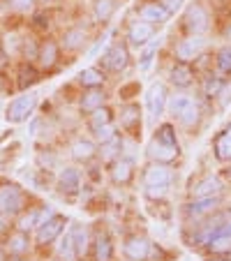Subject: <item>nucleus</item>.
Segmentation results:
<instances>
[{
    "label": "nucleus",
    "mask_w": 231,
    "mask_h": 261,
    "mask_svg": "<svg viewBox=\"0 0 231 261\" xmlns=\"http://www.w3.org/2000/svg\"><path fill=\"white\" fill-rule=\"evenodd\" d=\"M12 5H14L19 12H28L30 7L35 5V0H12Z\"/></svg>",
    "instance_id": "c03bdc74"
},
{
    "label": "nucleus",
    "mask_w": 231,
    "mask_h": 261,
    "mask_svg": "<svg viewBox=\"0 0 231 261\" xmlns=\"http://www.w3.org/2000/svg\"><path fill=\"white\" fill-rule=\"evenodd\" d=\"M169 81H171L176 88H190L192 84H194V69H192L190 63H178L171 67V72H169Z\"/></svg>",
    "instance_id": "dca6fc26"
},
{
    "label": "nucleus",
    "mask_w": 231,
    "mask_h": 261,
    "mask_svg": "<svg viewBox=\"0 0 231 261\" xmlns=\"http://www.w3.org/2000/svg\"><path fill=\"white\" fill-rule=\"evenodd\" d=\"M120 125L127 127V129H134V127L141 125V116H139V109L134 107V104H130L123 114H120Z\"/></svg>",
    "instance_id": "f704fd0d"
},
{
    "label": "nucleus",
    "mask_w": 231,
    "mask_h": 261,
    "mask_svg": "<svg viewBox=\"0 0 231 261\" xmlns=\"http://www.w3.org/2000/svg\"><path fill=\"white\" fill-rule=\"evenodd\" d=\"M222 190H224V185H222V180L217 176H206L201 178V180L192 188V197H215V194H220Z\"/></svg>",
    "instance_id": "6ab92c4d"
},
{
    "label": "nucleus",
    "mask_w": 231,
    "mask_h": 261,
    "mask_svg": "<svg viewBox=\"0 0 231 261\" xmlns=\"http://www.w3.org/2000/svg\"><path fill=\"white\" fill-rule=\"evenodd\" d=\"M213 153L220 162H231V132L222 129L215 139H213Z\"/></svg>",
    "instance_id": "412c9836"
},
{
    "label": "nucleus",
    "mask_w": 231,
    "mask_h": 261,
    "mask_svg": "<svg viewBox=\"0 0 231 261\" xmlns=\"http://www.w3.org/2000/svg\"><path fill=\"white\" fill-rule=\"evenodd\" d=\"M155 54H158V44H155V42H148L146 49H143V54H141V58H139V69H141V72H146V69L150 67Z\"/></svg>",
    "instance_id": "ea45409f"
},
{
    "label": "nucleus",
    "mask_w": 231,
    "mask_h": 261,
    "mask_svg": "<svg viewBox=\"0 0 231 261\" xmlns=\"http://www.w3.org/2000/svg\"><path fill=\"white\" fill-rule=\"evenodd\" d=\"M58 254L63 256L65 261H74L76 259V250H74V241H72V231L65 233L60 238V245H58Z\"/></svg>",
    "instance_id": "e433bc0d"
},
{
    "label": "nucleus",
    "mask_w": 231,
    "mask_h": 261,
    "mask_svg": "<svg viewBox=\"0 0 231 261\" xmlns=\"http://www.w3.org/2000/svg\"><path fill=\"white\" fill-rule=\"evenodd\" d=\"M226 129H229V132H231V123H229V127H226Z\"/></svg>",
    "instance_id": "8fccbe9b"
},
{
    "label": "nucleus",
    "mask_w": 231,
    "mask_h": 261,
    "mask_svg": "<svg viewBox=\"0 0 231 261\" xmlns=\"http://www.w3.org/2000/svg\"><path fill=\"white\" fill-rule=\"evenodd\" d=\"M152 137L164 141V143H171V146H181V143H178V137H176V127H173L171 123H162Z\"/></svg>",
    "instance_id": "c9c22d12"
},
{
    "label": "nucleus",
    "mask_w": 231,
    "mask_h": 261,
    "mask_svg": "<svg viewBox=\"0 0 231 261\" xmlns=\"http://www.w3.org/2000/svg\"><path fill=\"white\" fill-rule=\"evenodd\" d=\"M23 208V192L16 185H0V213L3 215H16Z\"/></svg>",
    "instance_id": "0eeeda50"
},
{
    "label": "nucleus",
    "mask_w": 231,
    "mask_h": 261,
    "mask_svg": "<svg viewBox=\"0 0 231 261\" xmlns=\"http://www.w3.org/2000/svg\"><path fill=\"white\" fill-rule=\"evenodd\" d=\"M222 203V197L220 194H215V197H192V201L185 206V215L194 217V220H199V217H206L211 215V213L217 211V206Z\"/></svg>",
    "instance_id": "6e6552de"
},
{
    "label": "nucleus",
    "mask_w": 231,
    "mask_h": 261,
    "mask_svg": "<svg viewBox=\"0 0 231 261\" xmlns=\"http://www.w3.org/2000/svg\"><path fill=\"white\" fill-rule=\"evenodd\" d=\"M79 81L84 88H99V86H104V74L95 67H88L79 74Z\"/></svg>",
    "instance_id": "2f4dec72"
},
{
    "label": "nucleus",
    "mask_w": 231,
    "mask_h": 261,
    "mask_svg": "<svg viewBox=\"0 0 231 261\" xmlns=\"http://www.w3.org/2000/svg\"><path fill=\"white\" fill-rule=\"evenodd\" d=\"M217 97H220L222 107H229L231 104V84H224V88H222V93L217 95Z\"/></svg>",
    "instance_id": "37998d69"
},
{
    "label": "nucleus",
    "mask_w": 231,
    "mask_h": 261,
    "mask_svg": "<svg viewBox=\"0 0 231 261\" xmlns=\"http://www.w3.org/2000/svg\"><path fill=\"white\" fill-rule=\"evenodd\" d=\"M120 5V0H95V5H93V14L97 21H109L113 14H116V10H118Z\"/></svg>",
    "instance_id": "b1692460"
},
{
    "label": "nucleus",
    "mask_w": 231,
    "mask_h": 261,
    "mask_svg": "<svg viewBox=\"0 0 231 261\" xmlns=\"http://www.w3.org/2000/svg\"><path fill=\"white\" fill-rule=\"evenodd\" d=\"M104 102H107V93L102 90V86L99 88H88L84 93V97H81V111L93 114L95 109L104 107Z\"/></svg>",
    "instance_id": "aec40b11"
},
{
    "label": "nucleus",
    "mask_w": 231,
    "mask_h": 261,
    "mask_svg": "<svg viewBox=\"0 0 231 261\" xmlns=\"http://www.w3.org/2000/svg\"><path fill=\"white\" fill-rule=\"evenodd\" d=\"M173 180H176V171L169 164L150 162L143 169V188H167L171 190Z\"/></svg>",
    "instance_id": "f257e3e1"
},
{
    "label": "nucleus",
    "mask_w": 231,
    "mask_h": 261,
    "mask_svg": "<svg viewBox=\"0 0 231 261\" xmlns=\"http://www.w3.org/2000/svg\"><path fill=\"white\" fill-rule=\"evenodd\" d=\"M109 178H111L113 185H127L134 178V162L130 158L113 160L111 169H109Z\"/></svg>",
    "instance_id": "2eb2a0df"
},
{
    "label": "nucleus",
    "mask_w": 231,
    "mask_h": 261,
    "mask_svg": "<svg viewBox=\"0 0 231 261\" xmlns=\"http://www.w3.org/2000/svg\"><path fill=\"white\" fill-rule=\"evenodd\" d=\"M30 247V238H28V231H16L10 236V243H7V250L12 252V254H25Z\"/></svg>",
    "instance_id": "c85d7f7f"
},
{
    "label": "nucleus",
    "mask_w": 231,
    "mask_h": 261,
    "mask_svg": "<svg viewBox=\"0 0 231 261\" xmlns=\"http://www.w3.org/2000/svg\"><path fill=\"white\" fill-rule=\"evenodd\" d=\"M51 215H54V211H51L49 206H42V208H37V211H30L28 215H23L19 229H21V231H33V229H40Z\"/></svg>",
    "instance_id": "f3484780"
},
{
    "label": "nucleus",
    "mask_w": 231,
    "mask_h": 261,
    "mask_svg": "<svg viewBox=\"0 0 231 261\" xmlns=\"http://www.w3.org/2000/svg\"><path fill=\"white\" fill-rule=\"evenodd\" d=\"M224 37H226V40H231V25H229V28H226V33H224Z\"/></svg>",
    "instance_id": "09e8293b"
},
{
    "label": "nucleus",
    "mask_w": 231,
    "mask_h": 261,
    "mask_svg": "<svg viewBox=\"0 0 231 261\" xmlns=\"http://www.w3.org/2000/svg\"><path fill=\"white\" fill-rule=\"evenodd\" d=\"M113 256V243L107 233H99L95 241V259L97 261H111Z\"/></svg>",
    "instance_id": "c756f323"
},
{
    "label": "nucleus",
    "mask_w": 231,
    "mask_h": 261,
    "mask_svg": "<svg viewBox=\"0 0 231 261\" xmlns=\"http://www.w3.org/2000/svg\"><path fill=\"white\" fill-rule=\"evenodd\" d=\"M211 16H208L206 7L201 5V3H192V5H187L185 10V28L190 35H203L208 30V25H211Z\"/></svg>",
    "instance_id": "39448f33"
},
{
    "label": "nucleus",
    "mask_w": 231,
    "mask_h": 261,
    "mask_svg": "<svg viewBox=\"0 0 231 261\" xmlns=\"http://www.w3.org/2000/svg\"><path fill=\"white\" fill-rule=\"evenodd\" d=\"M130 65V51L125 44H113L107 49L104 54V67L113 74H120L125 72V67Z\"/></svg>",
    "instance_id": "9d476101"
},
{
    "label": "nucleus",
    "mask_w": 231,
    "mask_h": 261,
    "mask_svg": "<svg viewBox=\"0 0 231 261\" xmlns=\"http://www.w3.org/2000/svg\"><path fill=\"white\" fill-rule=\"evenodd\" d=\"M97 153H99L97 143L90 141V139H76V141L72 143V158L76 160V162H90Z\"/></svg>",
    "instance_id": "a211bd4d"
},
{
    "label": "nucleus",
    "mask_w": 231,
    "mask_h": 261,
    "mask_svg": "<svg viewBox=\"0 0 231 261\" xmlns=\"http://www.w3.org/2000/svg\"><path fill=\"white\" fill-rule=\"evenodd\" d=\"M44 3H46V0H44Z\"/></svg>",
    "instance_id": "603ef678"
},
{
    "label": "nucleus",
    "mask_w": 231,
    "mask_h": 261,
    "mask_svg": "<svg viewBox=\"0 0 231 261\" xmlns=\"http://www.w3.org/2000/svg\"><path fill=\"white\" fill-rule=\"evenodd\" d=\"M162 3H164V5H167V7H169V10H171V12H176L178 7L183 5V0H162Z\"/></svg>",
    "instance_id": "a18cd8bd"
},
{
    "label": "nucleus",
    "mask_w": 231,
    "mask_h": 261,
    "mask_svg": "<svg viewBox=\"0 0 231 261\" xmlns=\"http://www.w3.org/2000/svg\"><path fill=\"white\" fill-rule=\"evenodd\" d=\"M222 233H231V215L226 217V222H224V229H222Z\"/></svg>",
    "instance_id": "49530a36"
},
{
    "label": "nucleus",
    "mask_w": 231,
    "mask_h": 261,
    "mask_svg": "<svg viewBox=\"0 0 231 261\" xmlns=\"http://www.w3.org/2000/svg\"><path fill=\"white\" fill-rule=\"evenodd\" d=\"M206 247L213 254H231V233H220V236L211 238Z\"/></svg>",
    "instance_id": "7c9ffc66"
},
{
    "label": "nucleus",
    "mask_w": 231,
    "mask_h": 261,
    "mask_svg": "<svg viewBox=\"0 0 231 261\" xmlns=\"http://www.w3.org/2000/svg\"><path fill=\"white\" fill-rule=\"evenodd\" d=\"M150 250H152L150 241H148L146 236H139V233L130 236L127 241H125V247H123L125 256L132 261H146L148 256H150Z\"/></svg>",
    "instance_id": "ddd939ff"
},
{
    "label": "nucleus",
    "mask_w": 231,
    "mask_h": 261,
    "mask_svg": "<svg viewBox=\"0 0 231 261\" xmlns=\"http://www.w3.org/2000/svg\"><path fill=\"white\" fill-rule=\"evenodd\" d=\"M146 155L150 162L173 164L178 158H181V146H171V143H164V141L152 137L150 143H148V148H146Z\"/></svg>",
    "instance_id": "20e7f679"
},
{
    "label": "nucleus",
    "mask_w": 231,
    "mask_h": 261,
    "mask_svg": "<svg viewBox=\"0 0 231 261\" xmlns=\"http://www.w3.org/2000/svg\"><path fill=\"white\" fill-rule=\"evenodd\" d=\"M203 49H206V37L203 35H190L176 44L173 56H176L178 63H192L203 54Z\"/></svg>",
    "instance_id": "f03ea898"
},
{
    "label": "nucleus",
    "mask_w": 231,
    "mask_h": 261,
    "mask_svg": "<svg viewBox=\"0 0 231 261\" xmlns=\"http://www.w3.org/2000/svg\"><path fill=\"white\" fill-rule=\"evenodd\" d=\"M35 104H37V95L35 93H25L21 97H16L14 102H10L5 111L7 123H23L30 118V114L35 111Z\"/></svg>",
    "instance_id": "7ed1b4c3"
},
{
    "label": "nucleus",
    "mask_w": 231,
    "mask_h": 261,
    "mask_svg": "<svg viewBox=\"0 0 231 261\" xmlns=\"http://www.w3.org/2000/svg\"><path fill=\"white\" fill-rule=\"evenodd\" d=\"M199 116H201V111H199V107H197V102L192 104L187 111H183L181 116H178V120H181L185 127H194V125L199 123Z\"/></svg>",
    "instance_id": "58836bf2"
},
{
    "label": "nucleus",
    "mask_w": 231,
    "mask_h": 261,
    "mask_svg": "<svg viewBox=\"0 0 231 261\" xmlns=\"http://www.w3.org/2000/svg\"><path fill=\"white\" fill-rule=\"evenodd\" d=\"M167 102H169V95H167V88L162 84H152L146 93V109L148 114L152 118H160V116L167 111Z\"/></svg>",
    "instance_id": "1a4fd4ad"
},
{
    "label": "nucleus",
    "mask_w": 231,
    "mask_h": 261,
    "mask_svg": "<svg viewBox=\"0 0 231 261\" xmlns=\"http://www.w3.org/2000/svg\"><path fill=\"white\" fill-rule=\"evenodd\" d=\"M65 224H67V217L63 215H51L49 220L37 229V243L40 245H49L56 238H60V233L65 231Z\"/></svg>",
    "instance_id": "9b49d317"
},
{
    "label": "nucleus",
    "mask_w": 231,
    "mask_h": 261,
    "mask_svg": "<svg viewBox=\"0 0 231 261\" xmlns=\"http://www.w3.org/2000/svg\"><path fill=\"white\" fill-rule=\"evenodd\" d=\"M37 60H40V65L44 69L54 67L56 63H58V44H56L54 40H46L44 44L40 46V54H37Z\"/></svg>",
    "instance_id": "5701e85b"
},
{
    "label": "nucleus",
    "mask_w": 231,
    "mask_h": 261,
    "mask_svg": "<svg viewBox=\"0 0 231 261\" xmlns=\"http://www.w3.org/2000/svg\"><path fill=\"white\" fill-rule=\"evenodd\" d=\"M5 217H7V215H3V213H0V231H3V229H5V227H7V222H5Z\"/></svg>",
    "instance_id": "de8ad7c7"
},
{
    "label": "nucleus",
    "mask_w": 231,
    "mask_h": 261,
    "mask_svg": "<svg viewBox=\"0 0 231 261\" xmlns=\"http://www.w3.org/2000/svg\"><path fill=\"white\" fill-rule=\"evenodd\" d=\"M14 261H19V259H14Z\"/></svg>",
    "instance_id": "3c124183"
},
{
    "label": "nucleus",
    "mask_w": 231,
    "mask_h": 261,
    "mask_svg": "<svg viewBox=\"0 0 231 261\" xmlns=\"http://www.w3.org/2000/svg\"><path fill=\"white\" fill-rule=\"evenodd\" d=\"M215 74L226 79L231 76V46H222L215 56Z\"/></svg>",
    "instance_id": "bb28decb"
},
{
    "label": "nucleus",
    "mask_w": 231,
    "mask_h": 261,
    "mask_svg": "<svg viewBox=\"0 0 231 261\" xmlns=\"http://www.w3.org/2000/svg\"><path fill=\"white\" fill-rule=\"evenodd\" d=\"M116 125L113 123H109V125H99V127H93V137L97 139V143H104V141H109L111 137H116Z\"/></svg>",
    "instance_id": "a19ab883"
},
{
    "label": "nucleus",
    "mask_w": 231,
    "mask_h": 261,
    "mask_svg": "<svg viewBox=\"0 0 231 261\" xmlns=\"http://www.w3.org/2000/svg\"><path fill=\"white\" fill-rule=\"evenodd\" d=\"M155 28H158V25L137 19L127 30V42L132 46H146L148 42H152V37H155Z\"/></svg>",
    "instance_id": "4468645a"
},
{
    "label": "nucleus",
    "mask_w": 231,
    "mask_h": 261,
    "mask_svg": "<svg viewBox=\"0 0 231 261\" xmlns=\"http://www.w3.org/2000/svg\"><path fill=\"white\" fill-rule=\"evenodd\" d=\"M99 153H102V158L107 160V162H111V160L120 158V153H123V139H120L118 134H116V137H111L109 141L102 143Z\"/></svg>",
    "instance_id": "cd10ccee"
},
{
    "label": "nucleus",
    "mask_w": 231,
    "mask_h": 261,
    "mask_svg": "<svg viewBox=\"0 0 231 261\" xmlns=\"http://www.w3.org/2000/svg\"><path fill=\"white\" fill-rule=\"evenodd\" d=\"M37 81H40V72H37L33 65H23L19 72V88L25 90V88H30V86H35Z\"/></svg>",
    "instance_id": "72a5a7b5"
},
{
    "label": "nucleus",
    "mask_w": 231,
    "mask_h": 261,
    "mask_svg": "<svg viewBox=\"0 0 231 261\" xmlns=\"http://www.w3.org/2000/svg\"><path fill=\"white\" fill-rule=\"evenodd\" d=\"M58 190L65 197H76L81 192V171L74 167H65L58 173Z\"/></svg>",
    "instance_id": "f8f14e48"
},
{
    "label": "nucleus",
    "mask_w": 231,
    "mask_h": 261,
    "mask_svg": "<svg viewBox=\"0 0 231 261\" xmlns=\"http://www.w3.org/2000/svg\"><path fill=\"white\" fill-rule=\"evenodd\" d=\"M229 256H231V254H229Z\"/></svg>",
    "instance_id": "864d4df0"
},
{
    "label": "nucleus",
    "mask_w": 231,
    "mask_h": 261,
    "mask_svg": "<svg viewBox=\"0 0 231 261\" xmlns=\"http://www.w3.org/2000/svg\"><path fill=\"white\" fill-rule=\"evenodd\" d=\"M84 42H86V30L81 28V25L65 30V35H63V46H65L67 51H76L79 46H84Z\"/></svg>",
    "instance_id": "a878e982"
},
{
    "label": "nucleus",
    "mask_w": 231,
    "mask_h": 261,
    "mask_svg": "<svg viewBox=\"0 0 231 261\" xmlns=\"http://www.w3.org/2000/svg\"><path fill=\"white\" fill-rule=\"evenodd\" d=\"M192 104H194V97H190V95H183V93H176V95H171V97H169L167 111L178 118V116H181L183 111H187Z\"/></svg>",
    "instance_id": "393cba45"
},
{
    "label": "nucleus",
    "mask_w": 231,
    "mask_h": 261,
    "mask_svg": "<svg viewBox=\"0 0 231 261\" xmlns=\"http://www.w3.org/2000/svg\"><path fill=\"white\" fill-rule=\"evenodd\" d=\"M226 81L222 79V76H217V74H213V76H208L206 84H203V93L208 95V97H217V95L222 93V88H224Z\"/></svg>",
    "instance_id": "4c0bfd02"
},
{
    "label": "nucleus",
    "mask_w": 231,
    "mask_h": 261,
    "mask_svg": "<svg viewBox=\"0 0 231 261\" xmlns=\"http://www.w3.org/2000/svg\"><path fill=\"white\" fill-rule=\"evenodd\" d=\"M72 241H74V250H76V259L86 256L88 252V241H90V233L84 224H74L72 227Z\"/></svg>",
    "instance_id": "4be33fe9"
},
{
    "label": "nucleus",
    "mask_w": 231,
    "mask_h": 261,
    "mask_svg": "<svg viewBox=\"0 0 231 261\" xmlns=\"http://www.w3.org/2000/svg\"><path fill=\"white\" fill-rule=\"evenodd\" d=\"M143 192H146L148 199H162L169 190L167 188H143Z\"/></svg>",
    "instance_id": "79ce46f5"
},
{
    "label": "nucleus",
    "mask_w": 231,
    "mask_h": 261,
    "mask_svg": "<svg viewBox=\"0 0 231 261\" xmlns=\"http://www.w3.org/2000/svg\"><path fill=\"white\" fill-rule=\"evenodd\" d=\"M109 123H113V111L104 104V107H99V109H95L93 114H88V125H90V129L93 127H99V125H109Z\"/></svg>",
    "instance_id": "473e14b6"
},
{
    "label": "nucleus",
    "mask_w": 231,
    "mask_h": 261,
    "mask_svg": "<svg viewBox=\"0 0 231 261\" xmlns=\"http://www.w3.org/2000/svg\"><path fill=\"white\" fill-rule=\"evenodd\" d=\"M171 14L173 12L164 5L162 0H148V3H143V5L139 7V19L148 21V23H152V25L167 23V21L171 19Z\"/></svg>",
    "instance_id": "423d86ee"
}]
</instances>
